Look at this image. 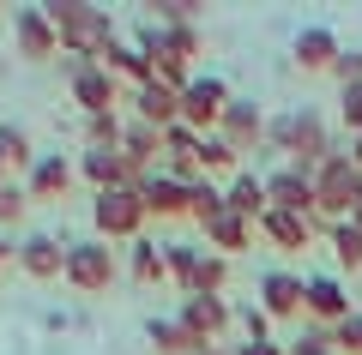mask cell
Listing matches in <instances>:
<instances>
[{
    "mask_svg": "<svg viewBox=\"0 0 362 355\" xmlns=\"http://www.w3.org/2000/svg\"><path fill=\"white\" fill-rule=\"evenodd\" d=\"M266 151H278L284 163H296V169H320L332 151H344V145L332 139V127H326V114L314 109V102H296V109H284V114H266Z\"/></svg>",
    "mask_w": 362,
    "mask_h": 355,
    "instance_id": "6da1fadb",
    "label": "cell"
},
{
    "mask_svg": "<svg viewBox=\"0 0 362 355\" xmlns=\"http://www.w3.org/2000/svg\"><path fill=\"white\" fill-rule=\"evenodd\" d=\"M42 13L61 37V54H73V61H103V49L121 37L109 6H90V0H49Z\"/></svg>",
    "mask_w": 362,
    "mask_h": 355,
    "instance_id": "7a4b0ae2",
    "label": "cell"
},
{
    "mask_svg": "<svg viewBox=\"0 0 362 355\" xmlns=\"http://www.w3.org/2000/svg\"><path fill=\"white\" fill-rule=\"evenodd\" d=\"M362 205V169L350 163V151H332L314 169V217L320 223H344Z\"/></svg>",
    "mask_w": 362,
    "mask_h": 355,
    "instance_id": "3957f363",
    "label": "cell"
},
{
    "mask_svg": "<svg viewBox=\"0 0 362 355\" xmlns=\"http://www.w3.org/2000/svg\"><path fill=\"white\" fill-rule=\"evenodd\" d=\"M151 211H145L139 187H109V193H90V229H97V241H139Z\"/></svg>",
    "mask_w": 362,
    "mask_h": 355,
    "instance_id": "277c9868",
    "label": "cell"
},
{
    "mask_svg": "<svg viewBox=\"0 0 362 355\" xmlns=\"http://www.w3.org/2000/svg\"><path fill=\"white\" fill-rule=\"evenodd\" d=\"M175 319H181V331H187V343H194V355L211 349V343H230V331H235L230 295H187Z\"/></svg>",
    "mask_w": 362,
    "mask_h": 355,
    "instance_id": "5b68a950",
    "label": "cell"
},
{
    "mask_svg": "<svg viewBox=\"0 0 362 355\" xmlns=\"http://www.w3.org/2000/svg\"><path fill=\"white\" fill-rule=\"evenodd\" d=\"M115 271H121V265H115V247L90 235V241H73V247H66V271H61V277L73 283L78 295H103L109 283H115Z\"/></svg>",
    "mask_w": 362,
    "mask_h": 355,
    "instance_id": "8992f818",
    "label": "cell"
},
{
    "mask_svg": "<svg viewBox=\"0 0 362 355\" xmlns=\"http://www.w3.org/2000/svg\"><path fill=\"white\" fill-rule=\"evenodd\" d=\"M223 109H230V85H223L218 73H194L187 78V90H181V121L206 139V133H218Z\"/></svg>",
    "mask_w": 362,
    "mask_h": 355,
    "instance_id": "52a82bcc",
    "label": "cell"
},
{
    "mask_svg": "<svg viewBox=\"0 0 362 355\" xmlns=\"http://www.w3.org/2000/svg\"><path fill=\"white\" fill-rule=\"evenodd\" d=\"M356 313L350 307V289H344V277H332V271H314V277H302V319L308 325H344V319Z\"/></svg>",
    "mask_w": 362,
    "mask_h": 355,
    "instance_id": "ba28073f",
    "label": "cell"
},
{
    "mask_svg": "<svg viewBox=\"0 0 362 355\" xmlns=\"http://www.w3.org/2000/svg\"><path fill=\"white\" fill-rule=\"evenodd\" d=\"M218 139L230 145L235 157L266 151V109H259L254 97H230V109H223V121H218Z\"/></svg>",
    "mask_w": 362,
    "mask_h": 355,
    "instance_id": "9c48e42d",
    "label": "cell"
},
{
    "mask_svg": "<svg viewBox=\"0 0 362 355\" xmlns=\"http://www.w3.org/2000/svg\"><path fill=\"white\" fill-rule=\"evenodd\" d=\"M254 235L266 247H278V253H308L314 235H326V223H320V217H296V211H266L254 223Z\"/></svg>",
    "mask_w": 362,
    "mask_h": 355,
    "instance_id": "30bf717a",
    "label": "cell"
},
{
    "mask_svg": "<svg viewBox=\"0 0 362 355\" xmlns=\"http://www.w3.org/2000/svg\"><path fill=\"white\" fill-rule=\"evenodd\" d=\"M266 205L272 211H296V217H314V175L308 169H296V163H278V169H266Z\"/></svg>",
    "mask_w": 362,
    "mask_h": 355,
    "instance_id": "8fae6325",
    "label": "cell"
},
{
    "mask_svg": "<svg viewBox=\"0 0 362 355\" xmlns=\"http://www.w3.org/2000/svg\"><path fill=\"white\" fill-rule=\"evenodd\" d=\"M13 49L25 54V61H54V54H61V37H54V25H49L42 6H18L13 13Z\"/></svg>",
    "mask_w": 362,
    "mask_h": 355,
    "instance_id": "7c38bea8",
    "label": "cell"
},
{
    "mask_svg": "<svg viewBox=\"0 0 362 355\" xmlns=\"http://www.w3.org/2000/svg\"><path fill=\"white\" fill-rule=\"evenodd\" d=\"M254 301L266 307L272 325H290V319H302V277H296V271H266Z\"/></svg>",
    "mask_w": 362,
    "mask_h": 355,
    "instance_id": "4fadbf2b",
    "label": "cell"
},
{
    "mask_svg": "<svg viewBox=\"0 0 362 355\" xmlns=\"http://www.w3.org/2000/svg\"><path fill=\"white\" fill-rule=\"evenodd\" d=\"M338 30L332 25H302L296 37H290V61L302 66V73H332V61H338Z\"/></svg>",
    "mask_w": 362,
    "mask_h": 355,
    "instance_id": "5bb4252c",
    "label": "cell"
},
{
    "mask_svg": "<svg viewBox=\"0 0 362 355\" xmlns=\"http://www.w3.org/2000/svg\"><path fill=\"white\" fill-rule=\"evenodd\" d=\"M73 181H78V163H73V157H66V151H42L37 169L25 175V193H30V199H66Z\"/></svg>",
    "mask_w": 362,
    "mask_h": 355,
    "instance_id": "9a60e30c",
    "label": "cell"
},
{
    "mask_svg": "<svg viewBox=\"0 0 362 355\" xmlns=\"http://www.w3.org/2000/svg\"><path fill=\"white\" fill-rule=\"evenodd\" d=\"M97 66H103L115 85H127V90H145V85L157 78V73H151V61L139 54V42H133V37H115V42L103 49V61H97Z\"/></svg>",
    "mask_w": 362,
    "mask_h": 355,
    "instance_id": "2e32d148",
    "label": "cell"
},
{
    "mask_svg": "<svg viewBox=\"0 0 362 355\" xmlns=\"http://www.w3.org/2000/svg\"><path fill=\"white\" fill-rule=\"evenodd\" d=\"M66 97H73L85 114H109V109L121 102V85L103 73V66H78V73L66 78Z\"/></svg>",
    "mask_w": 362,
    "mask_h": 355,
    "instance_id": "e0dca14e",
    "label": "cell"
},
{
    "mask_svg": "<svg viewBox=\"0 0 362 355\" xmlns=\"http://www.w3.org/2000/svg\"><path fill=\"white\" fill-rule=\"evenodd\" d=\"M18 271H25L30 283H54L66 271V247L54 241V235H25V241H18Z\"/></svg>",
    "mask_w": 362,
    "mask_h": 355,
    "instance_id": "ac0fdd59",
    "label": "cell"
},
{
    "mask_svg": "<svg viewBox=\"0 0 362 355\" xmlns=\"http://www.w3.org/2000/svg\"><path fill=\"white\" fill-rule=\"evenodd\" d=\"M127 102H133V121H151L157 133L163 127H175L181 121V90H169V85H145V90H127Z\"/></svg>",
    "mask_w": 362,
    "mask_h": 355,
    "instance_id": "d6986e66",
    "label": "cell"
},
{
    "mask_svg": "<svg viewBox=\"0 0 362 355\" xmlns=\"http://www.w3.org/2000/svg\"><path fill=\"white\" fill-rule=\"evenodd\" d=\"M223 211H235V217H247V223H259V217L272 211V205H266V181H259L254 169H235V175L223 181Z\"/></svg>",
    "mask_w": 362,
    "mask_h": 355,
    "instance_id": "ffe728a7",
    "label": "cell"
},
{
    "mask_svg": "<svg viewBox=\"0 0 362 355\" xmlns=\"http://www.w3.org/2000/svg\"><path fill=\"white\" fill-rule=\"evenodd\" d=\"M139 199L151 217H187V187H181L175 175H163V169H151V175L139 181Z\"/></svg>",
    "mask_w": 362,
    "mask_h": 355,
    "instance_id": "44dd1931",
    "label": "cell"
},
{
    "mask_svg": "<svg viewBox=\"0 0 362 355\" xmlns=\"http://www.w3.org/2000/svg\"><path fill=\"white\" fill-rule=\"evenodd\" d=\"M206 247H211V253H223V259L247 253V247H254V223L235 217V211H218V217L206 223Z\"/></svg>",
    "mask_w": 362,
    "mask_h": 355,
    "instance_id": "7402d4cb",
    "label": "cell"
},
{
    "mask_svg": "<svg viewBox=\"0 0 362 355\" xmlns=\"http://www.w3.org/2000/svg\"><path fill=\"white\" fill-rule=\"evenodd\" d=\"M199 259H206V241H163V265H169V283H175L181 295H194Z\"/></svg>",
    "mask_w": 362,
    "mask_h": 355,
    "instance_id": "603a6c76",
    "label": "cell"
},
{
    "mask_svg": "<svg viewBox=\"0 0 362 355\" xmlns=\"http://www.w3.org/2000/svg\"><path fill=\"white\" fill-rule=\"evenodd\" d=\"M127 277L139 283V289H151V283H163V277H169V265H163V241H151V235H139V241L127 247Z\"/></svg>",
    "mask_w": 362,
    "mask_h": 355,
    "instance_id": "cb8c5ba5",
    "label": "cell"
},
{
    "mask_svg": "<svg viewBox=\"0 0 362 355\" xmlns=\"http://www.w3.org/2000/svg\"><path fill=\"white\" fill-rule=\"evenodd\" d=\"M0 157H6V169H13V175H30L42 151L30 145V133H25V127H13V121H6V127H0Z\"/></svg>",
    "mask_w": 362,
    "mask_h": 355,
    "instance_id": "d4e9b609",
    "label": "cell"
},
{
    "mask_svg": "<svg viewBox=\"0 0 362 355\" xmlns=\"http://www.w3.org/2000/svg\"><path fill=\"white\" fill-rule=\"evenodd\" d=\"M145 337H151V349H157V355H194V343H187V331H181V319H175V313L145 319Z\"/></svg>",
    "mask_w": 362,
    "mask_h": 355,
    "instance_id": "484cf974",
    "label": "cell"
},
{
    "mask_svg": "<svg viewBox=\"0 0 362 355\" xmlns=\"http://www.w3.org/2000/svg\"><path fill=\"white\" fill-rule=\"evenodd\" d=\"M326 241H332V259L344 271H362V229L350 223V217L344 223H326Z\"/></svg>",
    "mask_w": 362,
    "mask_h": 355,
    "instance_id": "4316f807",
    "label": "cell"
},
{
    "mask_svg": "<svg viewBox=\"0 0 362 355\" xmlns=\"http://www.w3.org/2000/svg\"><path fill=\"white\" fill-rule=\"evenodd\" d=\"M218 211H223V181H211V175H206V181H194V187H187V217L206 229Z\"/></svg>",
    "mask_w": 362,
    "mask_h": 355,
    "instance_id": "83f0119b",
    "label": "cell"
},
{
    "mask_svg": "<svg viewBox=\"0 0 362 355\" xmlns=\"http://www.w3.org/2000/svg\"><path fill=\"white\" fill-rule=\"evenodd\" d=\"M121 127H127V121H121L115 109L109 114H85V151H121Z\"/></svg>",
    "mask_w": 362,
    "mask_h": 355,
    "instance_id": "f1b7e54d",
    "label": "cell"
},
{
    "mask_svg": "<svg viewBox=\"0 0 362 355\" xmlns=\"http://www.w3.org/2000/svg\"><path fill=\"white\" fill-rule=\"evenodd\" d=\"M194 157H199V169H206L211 181H218V175H235V169H242V157H235L230 145L218 139V133H206V139H199V151H194Z\"/></svg>",
    "mask_w": 362,
    "mask_h": 355,
    "instance_id": "f546056e",
    "label": "cell"
},
{
    "mask_svg": "<svg viewBox=\"0 0 362 355\" xmlns=\"http://www.w3.org/2000/svg\"><path fill=\"white\" fill-rule=\"evenodd\" d=\"M223 289H230V259L206 247V259H199V277H194V295H223ZM181 301H187V295H181Z\"/></svg>",
    "mask_w": 362,
    "mask_h": 355,
    "instance_id": "4dcf8cb0",
    "label": "cell"
},
{
    "mask_svg": "<svg viewBox=\"0 0 362 355\" xmlns=\"http://www.w3.org/2000/svg\"><path fill=\"white\" fill-rule=\"evenodd\" d=\"M199 18H206V6H199V0H157V6H151V25H163V30L199 25Z\"/></svg>",
    "mask_w": 362,
    "mask_h": 355,
    "instance_id": "1f68e13d",
    "label": "cell"
},
{
    "mask_svg": "<svg viewBox=\"0 0 362 355\" xmlns=\"http://www.w3.org/2000/svg\"><path fill=\"white\" fill-rule=\"evenodd\" d=\"M25 211H30V193H25V181H6V187H0V235L25 223Z\"/></svg>",
    "mask_w": 362,
    "mask_h": 355,
    "instance_id": "d6a6232c",
    "label": "cell"
},
{
    "mask_svg": "<svg viewBox=\"0 0 362 355\" xmlns=\"http://www.w3.org/2000/svg\"><path fill=\"white\" fill-rule=\"evenodd\" d=\"M235 325H242V343H272V319L259 301H242L235 307Z\"/></svg>",
    "mask_w": 362,
    "mask_h": 355,
    "instance_id": "836d02e7",
    "label": "cell"
},
{
    "mask_svg": "<svg viewBox=\"0 0 362 355\" xmlns=\"http://www.w3.org/2000/svg\"><path fill=\"white\" fill-rule=\"evenodd\" d=\"M194 151H199V133L187 127V121L163 127V163H169V157H194Z\"/></svg>",
    "mask_w": 362,
    "mask_h": 355,
    "instance_id": "e575fe53",
    "label": "cell"
},
{
    "mask_svg": "<svg viewBox=\"0 0 362 355\" xmlns=\"http://www.w3.org/2000/svg\"><path fill=\"white\" fill-rule=\"evenodd\" d=\"M332 85H338V90H356V85H362V49H338V61H332Z\"/></svg>",
    "mask_w": 362,
    "mask_h": 355,
    "instance_id": "d590c367",
    "label": "cell"
},
{
    "mask_svg": "<svg viewBox=\"0 0 362 355\" xmlns=\"http://www.w3.org/2000/svg\"><path fill=\"white\" fill-rule=\"evenodd\" d=\"M332 349L338 355H362V307L344 319V325H332Z\"/></svg>",
    "mask_w": 362,
    "mask_h": 355,
    "instance_id": "8d00e7d4",
    "label": "cell"
},
{
    "mask_svg": "<svg viewBox=\"0 0 362 355\" xmlns=\"http://www.w3.org/2000/svg\"><path fill=\"white\" fill-rule=\"evenodd\" d=\"M338 121H344L350 139L362 133V85H356V90H338Z\"/></svg>",
    "mask_w": 362,
    "mask_h": 355,
    "instance_id": "74e56055",
    "label": "cell"
},
{
    "mask_svg": "<svg viewBox=\"0 0 362 355\" xmlns=\"http://www.w3.org/2000/svg\"><path fill=\"white\" fill-rule=\"evenodd\" d=\"M235 355H284V343L272 337V343H235Z\"/></svg>",
    "mask_w": 362,
    "mask_h": 355,
    "instance_id": "f35d334b",
    "label": "cell"
},
{
    "mask_svg": "<svg viewBox=\"0 0 362 355\" xmlns=\"http://www.w3.org/2000/svg\"><path fill=\"white\" fill-rule=\"evenodd\" d=\"M18 259V247H13V235H0V265H13Z\"/></svg>",
    "mask_w": 362,
    "mask_h": 355,
    "instance_id": "ab89813d",
    "label": "cell"
},
{
    "mask_svg": "<svg viewBox=\"0 0 362 355\" xmlns=\"http://www.w3.org/2000/svg\"><path fill=\"white\" fill-rule=\"evenodd\" d=\"M350 163L362 169V133H356V139H350Z\"/></svg>",
    "mask_w": 362,
    "mask_h": 355,
    "instance_id": "60d3db41",
    "label": "cell"
},
{
    "mask_svg": "<svg viewBox=\"0 0 362 355\" xmlns=\"http://www.w3.org/2000/svg\"><path fill=\"white\" fill-rule=\"evenodd\" d=\"M199 355H235V343H211V349H199Z\"/></svg>",
    "mask_w": 362,
    "mask_h": 355,
    "instance_id": "b9f144b4",
    "label": "cell"
},
{
    "mask_svg": "<svg viewBox=\"0 0 362 355\" xmlns=\"http://www.w3.org/2000/svg\"><path fill=\"white\" fill-rule=\"evenodd\" d=\"M6 181H18V175H13V169H6V157H0V187H6Z\"/></svg>",
    "mask_w": 362,
    "mask_h": 355,
    "instance_id": "7bdbcfd3",
    "label": "cell"
},
{
    "mask_svg": "<svg viewBox=\"0 0 362 355\" xmlns=\"http://www.w3.org/2000/svg\"><path fill=\"white\" fill-rule=\"evenodd\" d=\"M350 223H356V229H362V205H356V217H350Z\"/></svg>",
    "mask_w": 362,
    "mask_h": 355,
    "instance_id": "ee69618b",
    "label": "cell"
},
{
    "mask_svg": "<svg viewBox=\"0 0 362 355\" xmlns=\"http://www.w3.org/2000/svg\"><path fill=\"white\" fill-rule=\"evenodd\" d=\"M326 355H338V349H326Z\"/></svg>",
    "mask_w": 362,
    "mask_h": 355,
    "instance_id": "f6af8a7d",
    "label": "cell"
}]
</instances>
